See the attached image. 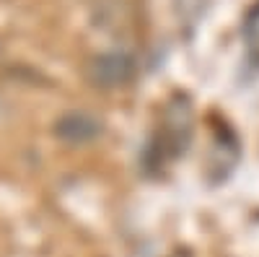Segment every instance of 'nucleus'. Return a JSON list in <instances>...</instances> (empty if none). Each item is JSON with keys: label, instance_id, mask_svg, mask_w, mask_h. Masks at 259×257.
Masks as SVG:
<instances>
[{"label": "nucleus", "instance_id": "obj_1", "mask_svg": "<svg viewBox=\"0 0 259 257\" xmlns=\"http://www.w3.org/2000/svg\"><path fill=\"white\" fill-rule=\"evenodd\" d=\"M135 57L127 52H101L89 62V81L99 89H119L135 76Z\"/></svg>", "mask_w": 259, "mask_h": 257}, {"label": "nucleus", "instance_id": "obj_2", "mask_svg": "<svg viewBox=\"0 0 259 257\" xmlns=\"http://www.w3.org/2000/svg\"><path fill=\"white\" fill-rule=\"evenodd\" d=\"M104 133V125L96 115L91 112H83V109H75V112H65L57 122H55V135L65 143H91L96 140L99 135Z\"/></svg>", "mask_w": 259, "mask_h": 257}]
</instances>
